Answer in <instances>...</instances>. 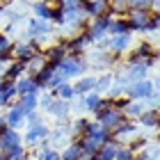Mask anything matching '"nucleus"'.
<instances>
[{
    "instance_id": "nucleus-1",
    "label": "nucleus",
    "mask_w": 160,
    "mask_h": 160,
    "mask_svg": "<svg viewBox=\"0 0 160 160\" xmlns=\"http://www.w3.org/2000/svg\"><path fill=\"white\" fill-rule=\"evenodd\" d=\"M153 94H158V78L156 76L137 80V82H130L126 87V92H123V96L128 101H144V103H147Z\"/></svg>"
},
{
    "instance_id": "nucleus-2",
    "label": "nucleus",
    "mask_w": 160,
    "mask_h": 160,
    "mask_svg": "<svg viewBox=\"0 0 160 160\" xmlns=\"http://www.w3.org/2000/svg\"><path fill=\"white\" fill-rule=\"evenodd\" d=\"M96 46L108 50V53H112V55H123V53H128V50H133L135 37L130 32H126V34H108V37L101 39Z\"/></svg>"
},
{
    "instance_id": "nucleus-3",
    "label": "nucleus",
    "mask_w": 160,
    "mask_h": 160,
    "mask_svg": "<svg viewBox=\"0 0 160 160\" xmlns=\"http://www.w3.org/2000/svg\"><path fill=\"white\" fill-rule=\"evenodd\" d=\"M55 69H57V73L64 76L67 82L71 78H80V76H85L87 71H89L87 69V62H85V55H67Z\"/></svg>"
},
{
    "instance_id": "nucleus-4",
    "label": "nucleus",
    "mask_w": 160,
    "mask_h": 160,
    "mask_svg": "<svg viewBox=\"0 0 160 160\" xmlns=\"http://www.w3.org/2000/svg\"><path fill=\"white\" fill-rule=\"evenodd\" d=\"M85 62H87V69H96L101 73H105L114 64H119V55H112V53H108V50L96 46V48L89 50V55L85 57Z\"/></svg>"
},
{
    "instance_id": "nucleus-5",
    "label": "nucleus",
    "mask_w": 160,
    "mask_h": 160,
    "mask_svg": "<svg viewBox=\"0 0 160 160\" xmlns=\"http://www.w3.org/2000/svg\"><path fill=\"white\" fill-rule=\"evenodd\" d=\"M48 135H50V126L48 123H43V121L32 123V126H28L25 135H23V147L25 149H39L41 144H46Z\"/></svg>"
},
{
    "instance_id": "nucleus-6",
    "label": "nucleus",
    "mask_w": 160,
    "mask_h": 160,
    "mask_svg": "<svg viewBox=\"0 0 160 160\" xmlns=\"http://www.w3.org/2000/svg\"><path fill=\"white\" fill-rule=\"evenodd\" d=\"M137 137H142V130L137 126V121H130V119H123L112 130V142H117V144H133Z\"/></svg>"
},
{
    "instance_id": "nucleus-7",
    "label": "nucleus",
    "mask_w": 160,
    "mask_h": 160,
    "mask_svg": "<svg viewBox=\"0 0 160 160\" xmlns=\"http://www.w3.org/2000/svg\"><path fill=\"white\" fill-rule=\"evenodd\" d=\"M94 119H96L103 128H108V130L112 133V130L117 128V126H119V123H121L123 119H126V117H123V112H121V110L112 108V105H110V101H108V103H105L103 108H101V110H98L96 114H94Z\"/></svg>"
},
{
    "instance_id": "nucleus-8",
    "label": "nucleus",
    "mask_w": 160,
    "mask_h": 160,
    "mask_svg": "<svg viewBox=\"0 0 160 160\" xmlns=\"http://www.w3.org/2000/svg\"><path fill=\"white\" fill-rule=\"evenodd\" d=\"M112 14L108 12V14H103V16H98V18H94V21H89L87 23V34L92 37V41L94 43H98L101 39H105L108 37V30H110V23H112Z\"/></svg>"
},
{
    "instance_id": "nucleus-9",
    "label": "nucleus",
    "mask_w": 160,
    "mask_h": 160,
    "mask_svg": "<svg viewBox=\"0 0 160 160\" xmlns=\"http://www.w3.org/2000/svg\"><path fill=\"white\" fill-rule=\"evenodd\" d=\"M149 18H151V12H147V9H128V12H126V21H128L130 34H135V32L147 34Z\"/></svg>"
},
{
    "instance_id": "nucleus-10",
    "label": "nucleus",
    "mask_w": 160,
    "mask_h": 160,
    "mask_svg": "<svg viewBox=\"0 0 160 160\" xmlns=\"http://www.w3.org/2000/svg\"><path fill=\"white\" fill-rule=\"evenodd\" d=\"M92 43H94V41H92L89 34H87V30H82V32L73 34V37H67V39H64V46H67L69 55H85L87 48H89Z\"/></svg>"
},
{
    "instance_id": "nucleus-11",
    "label": "nucleus",
    "mask_w": 160,
    "mask_h": 160,
    "mask_svg": "<svg viewBox=\"0 0 160 160\" xmlns=\"http://www.w3.org/2000/svg\"><path fill=\"white\" fill-rule=\"evenodd\" d=\"M5 123H7V128H12V130L25 128V110L21 108L18 101H12L9 103V108H7V112H5Z\"/></svg>"
},
{
    "instance_id": "nucleus-12",
    "label": "nucleus",
    "mask_w": 160,
    "mask_h": 160,
    "mask_svg": "<svg viewBox=\"0 0 160 160\" xmlns=\"http://www.w3.org/2000/svg\"><path fill=\"white\" fill-rule=\"evenodd\" d=\"M46 114L53 121H57V123H69L71 121V103H67V101H60V98H55L53 103L48 105V110H46Z\"/></svg>"
},
{
    "instance_id": "nucleus-13",
    "label": "nucleus",
    "mask_w": 160,
    "mask_h": 160,
    "mask_svg": "<svg viewBox=\"0 0 160 160\" xmlns=\"http://www.w3.org/2000/svg\"><path fill=\"white\" fill-rule=\"evenodd\" d=\"M12 53H14V60L16 62H28V60H32L37 53H41V48L37 46L34 41H16L12 46Z\"/></svg>"
},
{
    "instance_id": "nucleus-14",
    "label": "nucleus",
    "mask_w": 160,
    "mask_h": 160,
    "mask_svg": "<svg viewBox=\"0 0 160 160\" xmlns=\"http://www.w3.org/2000/svg\"><path fill=\"white\" fill-rule=\"evenodd\" d=\"M71 140H73V135H71V128L69 126H60V128H50V135H48V140H46V144L50 149H64L67 144H71Z\"/></svg>"
},
{
    "instance_id": "nucleus-15",
    "label": "nucleus",
    "mask_w": 160,
    "mask_h": 160,
    "mask_svg": "<svg viewBox=\"0 0 160 160\" xmlns=\"http://www.w3.org/2000/svg\"><path fill=\"white\" fill-rule=\"evenodd\" d=\"M53 32V23L50 21H41V18H30L28 21V32H25V41H34L39 37H46V34Z\"/></svg>"
},
{
    "instance_id": "nucleus-16",
    "label": "nucleus",
    "mask_w": 160,
    "mask_h": 160,
    "mask_svg": "<svg viewBox=\"0 0 160 160\" xmlns=\"http://www.w3.org/2000/svg\"><path fill=\"white\" fill-rule=\"evenodd\" d=\"M80 12L85 14L87 21H94L98 16H103L108 14V0H82V5H80Z\"/></svg>"
},
{
    "instance_id": "nucleus-17",
    "label": "nucleus",
    "mask_w": 160,
    "mask_h": 160,
    "mask_svg": "<svg viewBox=\"0 0 160 160\" xmlns=\"http://www.w3.org/2000/svg\"><path fill=\"white\" fill-rule=\"evenodd\" d=\"M153 53H158L156 50V43L153 41H140L135 46V50H130V55H128V60H126V64H140V62H144L147 57H151Z\"/></svg>"
},
{
    "instance_id": "nucleus-18",
    "label": "nucleus",
    "mask_w": 160,
    "mask_h": 160,
    "mask_svg": "<svg viewBox=\"0 0 160 160\" xmlns=\"http://www.w3.org/2000/svg\"><path fill=\"white\" fill-rule=\"evenodd\" d=\"M43 53V57H46V62L48 64H53V67H57L64 57L69 55V50H67V46H64V39L62 41H57V43H50V46L46 48V50H41Z\"/></svg>"
},
{
    "instance_id": "nucleus-19",
    "label": "nucleus",
    "mask_w": 160,
    "mask_h": 160,
    "mask_svg": "<svg viewBox=\"0 0 160 160\" xmlns=\"http://www.w3.org/2000/svg\"><path fill=\"white\" fill-rule=\"evenodd\" d=\"M85 135H89L96 144H105V142H110L112 140V133L108 128H103L96 119H89V126H87V133Z\"/></svg>"
},
{
    "instance_id": "nucleus-20",
    "label": "nucleus",
    "mask_w": 160,
    "mask_h": 160,
    "mask_svg": "<svg viewBox=\"0 0 160 160\" xmlns=\"http://www.w3.org/2000/svg\"><path fill=\"white\" fill-rule=\"evenodd\" d=\"M18 144H23V135H21V130H12L7 128L2 135H0V153H7L9 149L18 147Z\"/></svg>"
},
{
    "instance_id": "nucleus-21",
    "label": "nucleus",
    "mask_w": 160,
    "mask_h": 160,
    "mask_svg": "<svg viewBox=\"0 0 160 160\" xmlns=\"http://www.w3.org/2000/svg\"><path fill=\"white\" fill-rule=\"evenodd\" d=\"M147 110H149V105L144 103V101H126V105H123V117L130 119V121H137Z\"/></svg>"
},
{
    "instance_id": "nucleus-22",
    "label": "nucleus",
    "mask_w": 160,
    "mask_h": 160,
    "mask_svg": "<svg viewBox=\"0 0 160 160\" xmlns=\"http://www.w3.org/2000/svg\"><path fill=\"white\" fill-rule=\"evenodd\" d=\"M105 103H108V98H105V96H101V94H96V92H89V94H85V96H82L85 112H92V114H96Z\"/></svg>"
},
{
    "instance_id": "nucleus-23",
    "label": "nucleus",
    "mask_w": 160,
    "mask_h": 160,
    "mask_svg": "<svg viewBox=\"0 0 160 160\" xmlns=\"http://www.w3.org/2000/svg\"><path fill=\"white\" fill-rule=\"evenodd\" d=\"M73 85V89H76V96H85V94H89L94 92V87H96V76H80L76 78V82H71Z\"/></svg>"
},
{
    "instance_id": "nucleus-24",
    "label": "nucleus",
    "mask_w": 160,
    "mask_h": 160,
    "mask_svg": "<svg viewBox=\"0 0 160 160\" xmlns=\"http://www.w3.org/2000/svg\"><path fill=\"white\" fill-rule=\"evenodd\" d=\"M73 142L78 144V149H80V153H82V158H87V156H96V153H98V149H101V144H96L89 135L73 137Z\"/></svg>"
},
{
    "instance_id": "nucleus-25",
    "label": "nucleus",
    "mask_w": 160,
    "mask_h": 160,
    "mask_svg": "<svg viewBox=\"0 0 160 160\" xmlns=\"http://www.w3.org/2000/svg\"><path fill=\"white\" fill-rule=\"evenodd\" d=\"M23 76H28V71H25V64L23 62H9L5 67V73H2V80H12V82H16L18 78H23Z\"/></svg>"
},
{
    "instance_id": "nucleus-26",
    "label": "nucleus",
    "mask_w": 160,
    "mask_h": 160,
    "mask_svg": "<svg viewBox=\"0 0 160 160\" xmlns=\"http://www.w3.org/2000/svg\"><path fill=\"white\" fill-rule=\"evenodd\" d=\"M25 94H41V89L34 85L32 76H23L16 80V98L18 96H25Z\"/></svg>"
},
{
    "instance_id": "nucleus-27",
    "label": "nucleus",
    "mask_w": 160,
    "mask_h": 160,
    "mask_svg": "<svg viewBox=\"0 0 160 160\" xmlns=\"http://www.w3.org/2000/svg\"><path fill=\"white\" fill-rule=\"evenodd\" d=\"M158 123H160V112H158V110H153V108H149V110L144 112L140 119H137V126H140V128L158 130Z\"/></svg>"
},
{
    "instance_id": "nucleus-28",
    "label": "nucleus",
    "mask_w": 160,
    "mask_h": 160,
    "mask_svg": "<svg viewBox=\"0 0 160 160\" xmlns=\"http://www.w3.org/2000/svg\"><path fill=\"white\" fill-rule=\"evenodd\" d=\"M50 12H53V2L50 0H37V2H32V18L48 21Z\"/></svg>"
},
{
    "instance_id": "nucleus-29",
    "label": "nucleus",
    "mask_w": 160,
    "mask_h": 160,
    "mask_svg": "<svg viewBox=\"0 0 160 160\" xmlns=\"http://www.w3.org/2000/svg\"><path fill=\"white\" fill-rule=\"evenodd\" d=\"M112 82H114V73H112V71H105V73L96 76V87H94V92L103 96V94H108V92H110Z\"/></svg>"
},
{
    "instance_id": "nucleus-30",
    "label": "nucleus",
    "mask_w": 160,
    "mask_h": 160,
    "mask_svg": "<svg viewBox=\"0 0 160 160\" xmlns=\"http://www.w3.org/2000/svg\"><path fill=\"white\" fill-rule=\"evenodd\" d=\"M53 73H55V67H53V64H46L39 73L32 76V80H34V85H37L39 89H46V85H48V80H50V76H53Z\"/></svg>"
},
{
    "instance_id": "nucleus-31",
    "label": "nucleus",
    "mask_w": 160,
    "mask_h": 160,
    "mask_svg": "<svg viewBox=\"0 0 160 160\" xmlns=\"http://www.w3.org/2000/svg\"><path fill=\"white\" fill-rule=\"evenodd\" d=\"M55 98H60V101H67V103H73V101L78 98L76 96V89H73V85L71 82H64V85H60L55 89Z\"/></svg>"
},
{
    "instance_id": "nucleus-32",
    "label": "nucleus",
    "mask_w": 160,
    "mask_h": 160,
    "mask_svg": "<svg viewBox=\"0 0 160 160\" xmlns=\"http://www.w3.org/2000/svg\"><path fill=\"white\" fill-rule=\"evenodd\" d=\"M46 57H43V53H37L32 57V60H28L25 62V71H28V76H34V73H39V71L46 67Z\"/></svg>"
},
{
    "instance_id": "nucleus-33",
    "label": "nucleus",
    "mask_w": 160,
    "mask_h": 160,
    "mask_svg": "<svg viewBox=\"0 0 160 160\" xmlns=\"http://www.w3.org/2000/svg\"><path fill=\"white\" fill-rule=\"evenodd\" d=\"M16 101L21 103V108H23L25 112L39 110V94H25V96H18Z\"/></svg>"
},
{
    "instance_id": "nucleus-34",
    "label": "nucleus",
    "mask_w": 160,
    "mask_h": 160,
    "mask_svg": "<svg viewBox=\"0 0 160 160\" xmlns=\"http://www.w3.org/2000/svg\"><path fill=\"white\" fill-rule=\"evenodd\" d=\"M60 160H82V153H80L78 144L71 140V144H67L64 149H60Z\"/></svg>"
},
{
    "instance_id": "nucleus-35",
    "label": "nucleus",
    "mask_w": 160,
    "mask_h": 160,
    "mask_svg": "<svg viewBox=\"0 0 160 160\" xmlns=\"http://www.w3.org/2000/svg\"><path fill=\"white\" fill-rule=\"evenodd\" d=\"M0 96L5 101H16V82H12V80H0Z\"/></svg>"
},
{
    "instance_id": "nucleus-36",
    "label": "nucleus",
    "mask_w": 160,
    "mask_h": 160,
    "mask_svg": "<svg viewBox=\"0 0 160 160\" xmlns=\"http://www.w3.org/2000/svg\"><path fill=\"white\" fill-rule=\"evenodd\" d=\"M130 9H147L151 14H158V0H128Z\"/></svg>"
},
{
    "instance_id": "nucleus-37",
    "label": "nucleus",
    "mask_w": 160,
    "mask_h": 160,
    "mask_svg": "<svg viewBox=\"0 0 160 160\" xmlns=\"http://www.w3.org/2000/svg\"><path fill=\"white\" fill-rule=\"evenodd\" d=\"M126 32H130V30H128L126 16H114L112 23H110V30H108V34H126Z\"/></svg>"
},
{
    "instance_id": "nucleus-38",
    "label": "nucleus",
    "mask_w": 160,
    "mask_h": 160,
    "mask_svg": "<svg viewBox=\"0 0 160 160\" xmlns=\"http://www.w3.org/2000/svg\"><path fill=\"white\" fill-rule=\"evenodd\" d=\"M117 147H119V144L117 142H105V144H101V149H98V158L101 160H114V156H117Z\"/></svg>"
},
{
    "instance_id": "nucleus-39",
    "label": "nucleus",
    "mask_w": 160,
    "mask_h": 160,
    "mask_svg": "<svg viewBox=\"0 0 160 160\" xmlns=\"http://www.w3.org/2000/svg\"><path fill=\"white\" fill-rule=\"evenodd\" d=\"M108 9L112 16H126L130 7H128V0H108Z\"/></svg>"
},
{
    "instance_id": "nucleus-40",
    "label": "nucleus",
    "mask_w": 160,
    "mask_h": 160,
    "mask_svg": "<svg viewBox=\"0 0 160 160\" xmlns=\"http://www.w3.org/2000/svg\"><path fill=\"white\" fill-rule=\"evenodd\" d=\"M87 126H89V119L87 117H78V119H73L71 121V135L73 137H82L85 133H87Z\"/></svg>"
},
{
    "instance_id": "nucleus-41",
    "label": "nucleus",
    "mask_w": 160,
    "mask_h": 160,
    "mask_svg": "<svg viewBox=\"0 0 160 160\" xmlns=\"http://www.w3.org/2000/svg\"><path fill=\"white\" fill-rule=\"evenodd\" d=\"M114 160H137V151L130 147V144H119Z\"/></svg>"
},
{
    "instance_id": "nucleus-42",
    "label": "nucleus",
    "mask_w": 160,
    "mask_h": 160,
    "mask_svg": "<svg viewBox=\"0 0 160 160\" xmlns=\"http://www.w3.org/2000/svg\"><path fill=\"white\" fill-rule=\"evenodd\" d=\"M5 156H7V160H28L30 158V149H25L23 144H18V147L9 149Z\"/></svg>"
},
{
    "instance_id": "nucleus-43",
    "label": "nucleus",
    "mask_w": 160,
    "mask_h": 160,
    "mask_svg": "<svg viewBox=\"0 0 160 160\" xmlns=\"http://www.w3.org/2000/svg\"><path fill=\"white\" fill-rule=\"evenodd\" d=\"M37 158H39V160H60V151H57V149H50L48 144H41Z\"/></svg>"
},
{
    "instance_id": "nucleus-44",
    "label": "nucleus",
    "mask_w": 160,
    "mask_h": 160,
    "mask_svg": "<svg viewBox=\"0 0 160 160\" xmlns=\"http://www.w3.org/2000/svg\"><path fill=\"white\" fill-rule=\"evenodd\" d=\"M64 82H67V80H64V76H62V73H57V69H55V73L50 76L48 85H46V89H48V92H55L57 87H60V85H64Z\"/></svg>"
},
{
    "instance_id": "nucleus-45",
    "label": "nucleus",
    "mask_w": 160,
    "mask_h": 160,
    "mask_svg": "<svg viewBox=\"0 0 160 160\" xmlns=\"http://www.w3.org/2000/svg\"><path fill=\"white\" fill-rule=\"evenodd\" d=\"M80 5H82V0H55L53 7H60L62 12H67V9H78Z\"/></svg>"
},
{
    "instance_id": "nucleus-46",
    "label": "nucleus",
    "mask_w": 160,
    "mask_h": 160,
    "mask_svg": "<svg viewBox=\"0 0 160 160\" xmlns=\"http://www.w3.org/2000/svg\"><path fill=\"white\" fill-rule=\"evenodd\" d=\"M55 101V92H46V94H39V110L46 112L48 110V105Z\"/></svg>"
},
{
    "instance_id": "nucleus-47",
    "label": "nucleus",
    "mask_w": 160,
    "mask_h": 160,
    "mask_svg": "<svg viewBox=\"0 0 160 160\" xmlns=\"http://www.w3.org/2000/svg\"><path fill=\"white\" fill-rule=\"evenodd\" d=\"M48 21H50L53 25H60V28H62V25H64V12L60 9V7H53V12H50V18H48Z\"/></svg>"
},
{
    "instance_id": "nucleus-48",
    "label": "nucleus",
    "mask_w": 160,
    "mask_h": 160,
    "mask_svg": "<svg viewBox=\"0 0 160 160\" xmlns=\"http://www.w3.org/2000/svg\"><path fill=\"white\" fill-rule=\"evenodd\" d=\"M14 46V41L9 34H5V32H0V53H5V50H12Z\"/></svg>"
},
{
    "instance_id": "nucleus-49",
    "label": "nucleus",
    "mask_w": 160,
    "mask_h": 160,
    "mask_svg": "<svg viewBox=\"0 0 160 160\" xmlns=\"http://www.w3.org/2000/svg\"><path fill=\"white\" fill-rule=\"evenodd\" d=\"M39 121H43V119H41V114H39V110H34V112H25V126H32V123H39Z\"/></svg>"
},
{
    "instance_id": "nucleus-50",
    "label": "nucleus",
    "mask_w": 160,
    "mask_h": 160,
    "mask_svg": "<svg viewBox=\"0 0 160 160\" xmlns=\"http://www.w3.org/2000/svg\"><path fill=\"white\" fill-rule=\"evenodd\" d=\"M5 130H7V123H5V114L0 112V135H2Z\"/></svg>"
},
{
    "instance_id": "nucleus-51",
    "label": "nucleus",
    "mask_w": 160,
    "mask_h": 160,
    "mask_svg": "<svg viewBox=\"0 0 160 160\" xmlns=\"http://www.w3.org/2000/svg\"><path fill=\"white\" fill-rule=\"evenodd\" d=\"M5 67H7V64H2V62H0V78H2V73H5Z\"/></svg>"
},
{
    "instance_id": "nucleus-52",
    "label": "nucleus",
    "mask_w": 160,
    "mask_h": 160,
    "mask_svg": "<svg viewBox=\"0 0 160 160\" xmlns=\"http://www.w3.org/2000/svg\"><path fill=\"white\" fill-rule=\"evenodd\" d=\"M82 160H101L98 156H87V158H82Z\"/></svg>"
},
{
    "instance_id": "nucleus-53",
    "label": "nucleus",
    "mask_w": 160,
    "mask_h": 160,
    "mask_svg": "<svg viewBox=\"0 0 160 160\" xmlns=\"http://www.w3.org/2000/svg\"><path fill=\"white\" fill-rule=\"evenodd\" d=\"M2 14H5V5H0V16H2Z\"/></svg>"
},
{
    "instance_id": "nucleus-54",
    "label": "nucleus",
    "mask_w": 160,
    "mask_h": 160,
    "mask_svg": "<svg viewBox=\"0 0 160 160\" xmlns=\"http://www.w3.org/2000/svg\"><path fill=\"white\" fill-rule=\"evenodd\" d=\"M0 160H7V156H5V153H0Z\"/></svg>"
},
{
    "instance_id": "nucleus-55",
    "label": "nucleus",
    "mask_w": 160,
    "mask_h": 160,
    "mask_svg": "<svg viewBox=\"0 0 160 160\" xmlns=\"http://www.w3.org/2000/svg\"><path fill=\"white\" fill-rule=\"evenodd\" d=\"M34 160H39V158H34Z\"/></svg>"
}]
</instances>
